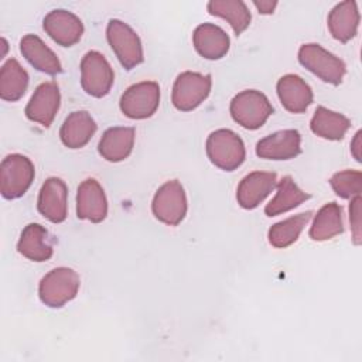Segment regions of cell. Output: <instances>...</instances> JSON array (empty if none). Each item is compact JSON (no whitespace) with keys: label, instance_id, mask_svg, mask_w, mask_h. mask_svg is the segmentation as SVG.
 Here are the masks:
<instances>
[{"label":"cell","instance_id":"cell-2","mask_svg":"<svg viewBox=\"0 0 362 362\" xmlns=\"http://www.w3.org/2000/svg\"><path fill=\"white\" fill-rule=\"evenodd\" d=\"M232 119L247 130L262 127L273 113V106L267 96L256 89H246L239 92L230 100Z\"/></svg>","mask_w":362,"mask_h":362},{"label":"cell","instance_id":"cell-8","mask_svg":"<svg viewBox=\"0 0 362 362\" xmlns=\"http://www.w3.org/2000/svg\"><path fill=\"white\" fill-rule=\"evenodd\" d=\"M151 211L163 223L178 225L187 214V195L181 182L177 180L164 182L154 194Z\"/></svg>","mask_w":362,"mask_h":362},{"label":"cell","instance_id":"cell-16","mask_svg":"<svg viewBox=\"0 0 362 362\" xmlns=\"http://www.w3.org/2000/svg\"><path fill=\"white\" fill-rule=\"evenodd\" d=\"M277 175L269 171H253L242 178L236 189L238 204L245 209H255L276 188Z\"/></svg>","mask_w":362,"mask_h":362},{"label":"cell","instance_id":"cell-11","mask_svg":"<svg viewBox=\"0 0 362 362\" xmlns=\"http://www.w3.org/2000/svg\"><path fill=\"white\" fill-rule=\"evenodd\" d=\"M61 93L57 82H42L31 95L27 106L25 116L28 120L40 123L44 127H49L59 109Z\"/></svg>","mask_w":362,"mask_h":362},{"label":"cell","instance_id":"cell-19","mask_svg":"<svg viewBox=\"0 0 362 362\" xmlns=\"http://www.w3.org/2000/svg\"><path fill=\"white\" fill-rule=\"evenodd\" d=\"M20 52L40 72L57 75L62 72L55 52L35 34H27L20 40Z\"/></svg>","mask_w":362,"mask_h":362},{"label":"cell","instance_id":"cell-20","mask_svg":"<svg viewBox=\"0 0 362 362\" xmlns=\"http://www.w3.org/2000/svg\"><path fill=\"white\" fill-rule=\"evenodd\" d=\"M96 132V123L86 110H75L66 116L61 129L59 139L68 148H82L89 143Z\"/></svg>","mask_w":362,"mask_h":362},{"label":"cell","instance_id":"cell-21","mask_svg":"<svg viewBox=\"0 0 362 362\" xmlns=\"http://www.w3.org/2000/svg\"><path fill=\"white\" fill-rule=\"evenodd\" d=\"M134 137L136 132L133 127H109L99 140L98 151L106 161H123L133 150Z\"/></svg>","mask_w":362,"mask_h":362},{"label":"cell","instance_id":"cell-13","mask_svg":"<svg viewBox=\"0 0 362 362\" xmlns=\"http://www.w3.org/2000/svg\"><path fill=\"white\" fill-rule=\"evenodd\" d=\"M301 153V134L296 129H286L260 139L256 154L266 160H291Z\"/></svg>","mask_w":362,"mask_h":362},{"label":"cell","instance_id":"cell-28","mask_svg":"<svg viewBox=\"0 0 362 362\" xmlns=\"http://www.w3.org/2000/svg\"><path fill=\"white\" fill-rule=\"evenodd\" d=\"M206 8L209 14L226 20L236 35H240L252 20L247 6L240 0H211Z\"/></svg>","mask_w":362,"mask_h":362},{"label":"cell","instance_id":"cell-6","mask_svg":"<svg viewBox=\"0 0 362 362\" xmlns=\"http://www.w3.org/2000/svg\"><path fill=\"white\" fill-rule=\"evenodd\" d=\"M106 38L126 69H133L143 62V47L136 31L122 20L112 18L106 27Z\"/></svg>","mask_w":362,"mask_h":362},{"label":"cell","instance_id":"cell-27","mask_svg":"<svg viewBox=\"0 0 362 362\" xmlns=\"http://www.w3.org/2000/svg\"><path fill=\"white\" fill-rule=\"evenodd\" d=\"M28 86V74L17 59H7L0 69V98L7 102H16L25 93Z\"/></svg>","mask_w":362,"mask_h":362},{"label":"cell","instance_id":"cell-1","mask_svg":"<svg viewBox=\"0 0 362 362\" xmlns=\"http://www.w3.org/2000/svg\"><path fill=\"white\" fill-rule=\"evenodd\" d=\"M79 286L81 279L74 269L55 267L41 279L38 296L45 305L59 308L76 297Z\"/></svg>","mask_w":362,"mask_h":362},{"label":"cell","instance_id":"cell-4","mask_svg":"<svg viewBox=\"0 0 362 362\" xmlns=\"http://www.w3.org/2000/svg\"><path fill=\"white\" fill-rule=\"evenodd\" d=\"M35 175L34 164L23 154H8L0 165V192L6 199L23 197Z\"/></svg>","mask_w":362,"mask_h":362},{"label":"cell","instance_id":"cell-25","mask_svg":"<svg viewBox=\"0 0 362 362\" xmlns=\"http://www.w3.org/2000/svg\"><path fill=\"white\" fill-rule=\"evenodd\" d=\"M276 188H277L276 195L264 208V214L267 216H277L280 214L291 211L310 198L308 194H305L303 189L298 188V185L294 182V180L290 175L283 177L277 182Z\"/></svg>","mask_w":362,"mask_h":362},{"label":"cell","instance_id":"cell-26","mask_svg":"<svg viewBox=\"0 0 362 362\" xmlns=\"http://www.w3.org/2000/svg\"><path fill=\"white\" fill-rule=\"evenodd\" d=\"M342 232V208L337 202H328L314 216L310 228V238L313 240L322 242L329 240Z\"/></svg>","mask_w":362,"mask_h":362},{"label":"cell","instance_id":"cell-7","mask_svg":"<svg viewBox=\"0 0 362 362\" xmlns=\"http://www.w3.org/2000/svg\"><path fill=\"white\" fill-rule=\"evenodd\" d=\"M212 78L209 74L185 71L181 72L173 85L171 102L181 112H191L198 107L209 95Z\"/></svg>","mask_w":362,"mask_h":362},{"label":"cell","instance_id":"cell-29","mask_svg":"<svg viewBox=\"0 0 362 362\" xmlns=\"http://www.w3.org/2000/svg\"><path fill=\"white\" fill-rule=\"evenodd\" d=\"M311 215L313 212L307 211L274 223L267 233L269 243L277 249H284L293 245L298 239L304 226L311 219Z\"/></svg>","mask_w":362,"mask_h":362},{"label":"cell","instance_id":"cell-22","mask_svg":"<svg viewBox=\"0 0 362 362\" xmlns=\"http://www.w3.org/2000/svg\"><path fill=\"white\" fill-rule=\"evenodd\" d=\"M327 24L331 35L335 40L339 42L351 41L356 35L359 25V11L356 3L351 0L338 3L329 11Z\"/></svg>","mask_w":362,"mask_h":362},{"label":"cell","instance_id":"cell-12","mask_svg":"<svg viewBox=\"0 0 362 362\" xmlns=\"http://www.w3.org/2000/svg\"><path fill=\"white\" fill-rule=\"evenodd\" d=\"M42 28L52 41L62 47L75 45L83 34V24L81 18L62 8L49 11L42 20Z\"/></svg>","mask_w":362,"mask_h":362},{"label":"cell","instance_id":"cell-5","mask_svg":"<svg viewBox=\"0 0 362 362\" xmlns=\"http://www.w3.org/2000/svg\"><path fill=\"white\" fill-rule=\"evenodd\" d=\"M298 62L331 85H339L346 74L345 62L320 44H303L298 49Z\"/></svg>","mask_w":362,"mask_h":362},{"label":"cell","instance_id":"cell-24","mask_svg":"<svg viewBox=\"0 0 362 362\" xmlns=\"http://www.w3.org/2000/svg\"><path fill=\"white\" fill-rule=\"evenodd\" d=\"M351 127V120L342 113L318 106L311 117L310 129L318 137L327 140H342Z\"/></svg>","mask_w":362,"mask_h":362},{"label":"cell","instance_id":"cell-31","mask_svg":"<svg viewBox=\"0 0 362 362\" xmlns=\"http://www.w3.org/2000/svg\"><path fill=\"white\" fill-rule=\"evenodd\" d=\"M349 223L352 232V240L355 245H361V195L351 198L349 204Z\"/></svg>","mask_w":362,"mask_h":362},{"label":"cell","instance_id":"cell-10","mask_svg":"<svg viewBox=\"0 0 362 362\" xmlns=\"http://www.w3.org/2000/svg\"><path fill=\"white\" fill-rule=\"evenodd\" d=\"M160 105V86L153 81H143L129 86L120 98V110L130 119H147Z\"/></svg>","mask_w":362,"mask_h":362},{"label":"cell","instance_id":"cell-15","mask_svg":"<svg viewBox=\"0 0 362 362\" xmlns=\"http://www.w3.org/2000/svg\"><path fill=\"white\" fill-rule=\"evenodd\" d=\"M76 215L93 223L102 222L107 215V199L103 188L95 178H86L78 187Z\"/></svg>","mask_w":362,"mask_h":362},{"label":"cell","instance_id":"cell-18","mask_svg":"<svg viewBox=\"0 0 362 362\" xmlns=\"http://www.w3.org/2000/svg\"><path fill=\"white\" fill-rule=\"evenodd\" d=\"M192 42L197 52L211 61L223 58L230 47L229 35L221 27L211 23L199 24L194 30Z\"/></svg>","mask_w":362,"mask_h":362},{"label":"cell","instance_id":"cell-23","mask_svg":"<svg viewBox=\"0 0 362 362\" xmlns=\"http://www.w3.org/2000/svg\"><path fill=\"white\" fill-rule=\"evenodd\" d=\"M17 250L28 260L41 263L52 256V246L48 239V230L40 223H28L17 242Z\"/></svg>","mask_w":362,"mask_h":362},{"label":"cell","instance_id":"cell-9","mask_svg":"<svg viewBox=\"0 0 362 362\" xmlns=\"http://www.w3.org/2000/svg\"><path fill=\"white\" fill-rule=\"evenodd\" d=\"M115 82V74L107 59L98 51H88L81 61V85L93 98L106 96Z\"/></svg>","mask_w":362,"mask_h":362},{"label":"cell","instance_id":"cell-3","mask_svg":"<svg viewBox=\"0 0 362 362\" xmlns=\"http://www.w3.org/2000/svg\"><path fill=\"white\" fill-rule=\"evenodd\" d=\"M206 154L209 161L223 171L236 170L246 158L242 139L229 129H218L208 136Z\"/></svg>","mask_w":362,"mask_h":362},{"label":"cell","instance_id":"cell-17","mask_svg":"<svg viewBox=\"0 0 362 362\" xmlns=\"http://www.w3.org/2000/svg\"><path fill=\"white\" fill-rule=\"evenodd\" d=\"M277 96L286 110L291 113H303L313 102V90L310 85L298 75H283L276 85Z\"/></svg>","mask_w":362,"mask_h":362},{"label":"cell","instance_id":"cell-30","mask_svg":"<svg viewBox=\"0 0 362 362\" xmlns=\"http://www.w3.org/2000/svg\"><path fill=\"white\" fill-rule=\"evenodd\" d=\"M329 184L338 197L344 199L354 198L356 195H361L362 173L358 170L338 171L329 178Z\"/></svg>","mask_w":362,"mask_h":362},{"label":"cell","instance_id":"cell-14","mask_svg":"<svg viewBox=\"0 0 362 362\" xmlns=\"http://www.w3.org/2000/svg\"><path fill=\"white\" fill-rule=\"evenodd\" d=\"M68 189L65 182L61 178L49 177L42 184L38 199L37 208L38 212L47 218L52 223H61L66 219L68 214Z\"/></svg>","mask_w":362,"mask_h":362},{"label":"cell","instance_id":"cell-33","mask_svg":"<svg viewBox=\"0 0 362 362\" xmlns=\"http://www.w3.org/2000/svg\"><path fill=\"white\" fill-rule=\"evenodd\" d=\"M361 134H362V132L361 130H358L356 132V134L354 136V140L351 141V153H352V156L355 157V160L358 161V163H361Z\"/></svg>","mask_w":362,"mask_h":362},{"label":"cell","instance_id":"cell-32","mask_svg":"<svg viewBox=\"0 0 362 362\" xmlns=\"http://www.w3.org/2000/svg\"><path fill=\"white\" fill-rule=\"evenodd\" d=\"M255 7L259 10V13L262 14H272L277 6V1H270V0H263V1H253Z\"/></svg>","mask_w":362,"mask_h":362}]
</instances>
